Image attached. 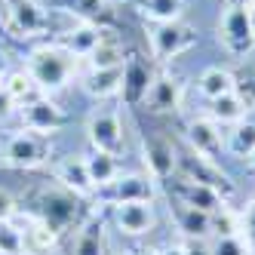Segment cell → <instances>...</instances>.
<instances>
[{
  "instance_id": "1",
  "label": "cell",
  "mask_w": 255,
  "mask_h": 255,
  "mask_svg": "<svg viewBox=\"0 0 255 255\" xmlns=\"http://www.w3.org/2000/svg\"><path fill=\"white\" fill-rule=\"evenodd\" d=\"M77 71V59L62 43H43L28 56V77L40 93H59L71 83Z\"/></svg>"
},
{
  "instance_id": "2",
  "label": "cell",
  "mask_w": 255,
  "mask_h": 255,
  "mask_svg": "<svg viewBox=\"0 0 255 255\" xmlns=\"http://www.w3.org/2000/svg\"><path fill=\"white\" fill-rule=\"evenodd\" d=\"M37 218L43 225H49L56 234H65L71 228L83 225V206L80 197L68 188H43L37 194Z\"/></svg>"
},
{
  "instance_id": "3",
  "label": "cell",
  "mask_w": 255,
  "mask_h": 255,
  "mask_svg": "<svg viewBox=\"0 0 255 255\" xmlns=\"http://www.w3.org/2000/svg\"><path fill=\"white\" fill-rule=\"evenodd\" d=\"M218 40L231 56H246L255 46V31L249 22V3L246 0H228L218 19Z\"/></svg>"
},
{
  "instance_id": "4",
  "label": "cell",
  "mask_w": 255,
  "mask_h": 255,
  "mask_svg": "<svg viewBox=\"0 0 255 255\" xmlns=\"http://www.w3.org/2000/svg\"><path fill=\"white\" fill-rule=\"evenodd\" d=\"M175 169L181 172V178H185V181L209 185V188H215L218 194H222L225 200L234 194V185H231V178L225 175V169L218 166V163H212V160H206V157L194 154V151H178V148H175Z\"/></svg>"
},
{
  "instance_id": "5",
  "label": "cell",
  "mask_w": 255,
  "mask_h": 255,
  "mask_svg": "<svg viewBox=\"0 0 255 255\" xmlns=\"http://www.w3.org/2000/svg\"><path fill=\"white\" fill-rule=\"evenodd\" d=\"M148 40H151V56L157 62H169V59L188 52L197 43V34H194L191 25H185L178 19V22H157V25H151Z\"/></svg>"
},
{
  "instance_id": "6",
  "label": "cell",
  "mask_w": 255,
  "mask_h": 255,
  "mask_svg": "<svg viewBox=\"0 0 255 255\" xmlns=\"http://www.w3.org/2000/svg\"><path fill=\"white\" fill-rule=\"evenodd\" d=\"M52 154V144H49V135H40V132H31V129H22L9 135L6 148H3V157L9 166L15 169H37L49 160Z\"/></svg>"
},
{
  "instance_id": "7",
  "label": "cell",
  "mask_w": 255,
  "mask_h": 255,
  "mask_svg": "<svg viewBox=\"0 0 255 255\" xmlns=\"http://www.w3.org/2000/svg\"><path fill=\"white\" fill-rule=\"evenodd\" d=\"M99 200L111 206H120V203H151L154 200V178L151 175H138V172H129V175H117L111 185H105L96 191Z\"/></svg>"
},
{
  "instance_id": "8",
  "label": "cell",
  "mask_w": 255,
  "mask_h": 255,
  "mask_svg": "<svg viewBox=\"0 0 255 255\" xmlns=\"http://www.w3.org/2000/svg\"><path fill=\"white\" fill-rule=\"evenodd\" d=\"M22 123H25V129H31V132H40V135H49V132H59L62 126L68 123V117H65V111L52 102V99H46V96H37V99H31V102H25L22 108Z\"/></svg>"
},
{
  "instance_id": "9",
  "label": "cell",
  "mask_w": 255,
  "mask_h": 255,
  "mask_svg": "<svg viewBox=\"0 0 255 255\" xmlns=\"http://www.w3.org/2000/svg\"><path fill=\"white\" fill-rule=\"evenodd\" d=\"M6 25L15 37H37L46 28V9L37 0H6Z\"/></svg>"
},
{
  "instance_id": "10",
  "label": "cell",
  "mask_w": 255,
  "mask_h": 255,
  "mask_svg": "<svg viewBox=\"0 0 255 255\" xmlns=\"http://www.w3.org/2000/svg\"><path fill=\"white\" fill-rule=\"evenodd\" d=\"M89 141H93V151H105V154H120L123 148V123L114 111H96L86 123Z\"/></svg>"
},
{
  "instance_id": "11",
  "label": "cell",
  "mask_w": 255,
  "mask_h": 255,
  "mask_svg": "<svg viewBox=\"0 0 255 255\" xmlns=\"http://www.w3.org/2000/svg\"><path fill=\"white\" fill-rule=\"evenodd\" d=\"M188 144L191 151L218 163V157L225 154V138H222V126L212 123L209 117H197L188 123Z\"/></svg>"
},
{
  "instance_id": "12",
  "label": "cell",
  "mask_w": 255,
  "mask_h": 255,
  "mask_svg": "<svg viewBox=\"0 0 255 255\" xmlns=\"http://www.w3.org/2000/svg\"><path fill=\"white\" fill-rule=\"evenodd\" d=\"M144 105H148L151 114H172L181 105V83L169 74H154L148 96H144Z\"/></svg>"
},
{
  "instance_id": "13",
  "label": "cell",
  "mask_w": 255,
  "mask_h": 255,
  "mask_svg": "<svg viewBox=\"0 0 255 255\" xmlns=\"http://www.w3.org/2000/svg\"><path fill=\"white\" fill-rule=\"evenodd\" d=\"M175 197H178V203H185V206H194L200 212H218L222 206H228V200L218 194L215 188L209 185H197V181H175Z\"/></svg>"
},
{
  "instance_id": "14",
  "label": "cell",
  "mask_w": 255,
  "mask_h": 255,
  "mask_svg": "<svg viewBox=\"0 0 255 255\" xmlns=\"http://www.w3.org/2000/svg\"><path fill=\"white\" fill-rule=\"evenodd\" d=\"M114 222L123 234H129V237H141V234H148L154 228V206L151 203H120L114 206Z\"/></svg>"
},
{
  "instance_id": "15",
  "label": "cell",
  "mask_w": 255,
  "mask_h": 255,
  "mask_svg": "<svg viewBox=\"0 0 255 255\" xmlns=\"http://www.w3.org/2000/svg\"><path fill=\"white\" fill-rule=\"evenodd\" d=\"M151 80H154V74H151V68L144 65L141 59H123V89H120V93H123L126 105L144 102Z\"/></svg>"
},
{
  "instance_id": "16",
  "label": "cell",
  "mask_w": 255,
  "mask_h": 255,
  "mask_svg": "<svg viewBox=\"0 0 255 255\" xmlns=\"http://www.w3.org/2000/svg\"><path fill=\"white\" fill-rule=\"evenodd\" d=\"M56 181L62 188L74 191L77 197L96 194V185H93V178H89V172H86V160L83 157H65L56 166Z\"/></svg>"
},
{
  "instance_id": "17",
  "label": "cell",
  "mask_w": 255,
  "mask_h": 255,
  "mask_svg": "<svg viewBox=\"0 0 255 255\" xmlns=\"http://www.w3.org/2000/svg\"><path fill=\"white\" fill-rule=\"evenodd\" d=\"M102 34H105V28H99L93 22H80V25L68 28L62 34V46L74 59H89V56H93V49L102 43Z\"/></svg>"
},
{
  "instance_id": "18",
  "label": "cell",
  "mask_w": 255,
  "mask_h": 255,
  "mask_svg": "<svg viewBox=\"0 0 255 255\" xmlns=\"http://www.w3.org/2000/svg\"><path fill=\"white\" fill-rule=\"evenodd\" d=\"M80 83L93 99H111L123 89V65H117V68H89V74H83Z\"/></svg>"
},
{
  "instance_id": "19",
  "label": "cell",
  "mask_w": 255,
  "mask_h": 255,
  "mask_svg": "<svg viewBox=\"0 0 255 255\" xmlns=\"http://www.w3.org/2000/svg\"><path fill=\"white\" fill-rule=\"evenodd\" d=\"M144 160H148V169L154 181H163L175 172V144L169 138H151L144 144Z\"/></svg>"
},
{
  "instance_id": "20",
  "label": "cell",
  "mask_w": 255,
  "mask_h": 255,
  "mask_svg": "<svg viewBox=\"0 0 255 255\" xmlns=\"http://www.w3.org/2000/svg\"><path fill=\"white\" fill-rule=\"evenodd\" d=\"M25 252L28 255H49L59 243V234L43 225L37 215H25Z\"/></svg>"
},
{
  "instance_id": "21",
  "label": "cell",
  "mask_w": 255,
  "mask_h": 255,
  "mask_svg": "<svg viewBox=\"0 0 255 255\" xmlns=\"http://www.w3.org/2000/svg\"><path fill=\"white\" fill-rule=\"evenodd\" d=\"M175 225H178V231H181L185 240H209L212 237L209 212H200V209L185 206V203L175 206Z\"/></svg>"
},
{
  "instance_id": "22",
  "label": "cell",
  "mask_w": 255,
  "mask_h": 255,
  "mask_svg": "<svg viewBox=\"0 0 255 255\" xmlns=\"http://www.w3.org/2000/svg\"><path fill=\"white\" fill-rule=\"evenodd\" d=\"M246 117V99L240 93H228L209 102V120L225 126V123H240Z\"/></svg>"
},
{
  "instance_id": "23",
  "label": "cell",
  "mask_w": 255,
  "mask_h": 255,
  "mask_svg": "<svg viewBox=\"0 0 255 255\" xmlns=\"http://www.w3.org/2000/svg\"><path fill=\"white\" fill-rule=\"evenodd\" d=\"M71 255H105V225H102V218H89V222L80 225Z\"/></svg>"
},
{
  "instance_id": "24",
  "label": "cell",
  "mask_w": 255,
  "mask_h": 255,
  "mask_svg": "<svg viewBox=\"0 0 255 255\" xmlns=\"http://www.w3.org/2000/svg\"><path fill=\"white\" fill-rule=\"evenodd\" d=\"M197 89L203 99H218V96H228V93H237V83H234V74L225 68H206L197 80Z\"/></svg>"
},
{
  "instance_id": "25",
  "label": "cell",
  "mask_w": 255,
  "mask_h": 255,
  "mask_svg": "<svg viewBox=\"0 0 255 255\" xmlns=\"http://www.w3.org/2000/svg\"><path fill=\"white\" fill-rule=\"evenodd\" d=\"M83 160H86V172H89V178H93L96 191L105 188V185H111V181L120 175V166H117V157H114V154L93 151V154L83 157Z\"/></svg>"
},
{
  "instance_id": "26",
  "label": "cell",
  "mask_w": 255,
  "mask_h": 255,
  "mask_svg": "<svg viewBox=\"0 0 255 255\" xmlns=\"http://www.w3.org/2000/svg\"><path fill=\"white\" fill-rule=\"evenodd\" d=\"M225 151L234 154V157H252L255 154V120H240V123H234V129L225 141Z\"/></svg>"
},
{
  "instance_id": "27",
  "label": "cell",
  "mask_w": 255,
  "mask_h": 255,
  "mask_svg": "<svg viewBox=\"0 0 255 255\" xmlns=\"http://www.w3.org/2000/svg\"><path fill=\"white\" fill-rule=\"evenodd\" d=\"M135 6L141 9L144 19L157 22H178L185 12V0H135Z\"/></svg>"
},
{
  "instance_id": "28",
  "label": "cell",
  "mask_w": 255,
  "mask_h": 255,
  "mask_svg": "<svg viewBox=\"0 0 255 255\" xmlns=\"http://www.w3.org/2000/svg\"><path fill=\"white\" fill-rule=\"evenodd\" d=\"M123 65V46L117 37H111V31L102 34V43L89 56V68H117Z\"/></svg>"
},
{
  "instance_id": "29",
  "label": "cell",
  "mask_w": 255,
  "mask_h": 255,
  "mask_svg": "<svg viewBox=\"0 0 255 255\" xmlns=\"http://www.w3.org/2000/svg\"><path fill=\"white\" fill-rule=\"evenodd\" d=\"M0 83H3V86L9 89V96L15 99V105H19V108H22L25 102H31V99L43 96L40 89L34 86V80L28 77V71H12V74H6L3 80H0Z\"/></svg>"
},
{
  "instance_id": "30",
  "label": "cell",
  "mask_w": 255,
  "mask_h": 255,
  "mask_svg": "<svg viewBox=\"0 0 255 255\" xmlns=\"http://www.w3.org/2000/svg\"><path fill=\"white\" fill-rule=\"evenodd\" d=\"M0 255H25V234L12 222H0Z\"/></svg>"
},
{
  "instance_id": "31",
  "label": "cell",
  "mask_w": 255,
  "mask_h": 255,
  "mask_svg": "<svg viewBox=\"0 0 255 255\" xmlns=\"http://www.w3.org/2000/svg\"><path fill=\"white\" fill-rule=\"evenodd\" d=\"M209 222H212V237H237L240 234V215L231 206H222L218 212H212Z\"/></svg>"
},
{
  "instance_id": "32",
  "label": "cell",
  "mask_w": 255,
  "mask_h": 255,
  "mask_svg": "<svg viewBox=\"0 0 255 255\" xmlns=\"http://www.w3.org/2000/svg\"><path fill=\"white\" fill-rule=\"evenodd\" d=\"M209 246H212V255H249L240 234L237 237H215Z\"/></svg>"
},
{
  "instance_id": "33",
  "label": "cell",
  "mask_w": 255,
  "mask_h": 255,
  "mask_svg": "<svg viewBox=\"0 0 255 255\" xmlns=\"http://www.w3.org/2000/svg\"><path fill=\"white\" fill-rule=\"evenodd\" d=\"M240 237H243L249 255H255V200L246 206V212L240 215Z\"/></svg>"
},
{
  "instance_id": "34",
  "label": "cell",
  "mask_w": 255,
  "mask_h": 255,
  "mask_svg": "<svg viewBox=\"0 0 255 255\" xmlns=\"http://www.w3.org/2000/svg\"><path fill=\"white\" fill-rule=\"evenodd\" d=\"M15 111H19V105H15V99L9 96V89L0 83V120H9Z\"/></svg>"
},
{
  "instance_id": "35",
  "label": "cell",
  "mask_w": 255,
  "mask_h": 255,
  "mask_svg": "<svg viewBox=\"0 0 255 255\" xmlns=\"http://www.w3.org/2000/svg\"><path fill=\"white\" fill-rule=\"evenodd\" d=\"M12 215H15V200H12L9 191L0 188V222H9Z\"/></svg>"
},
{
  "instance_id": "36",
  "label": "cell",
  "mask_w": 255,
  "mask_h": 255,
  "mask_svg": "<svg viewBox=\"0 0 255 255\" xmlns=\"http://www.w3.org/2000/svg\"><path fill=\"white\" fill-rule=\"evenodd\" d=\"M181 249H185V255H212V246L206 240H185Z\"/></svg>"
},
{
  "instance_id": "37",
  "label": "cell",
  "mask_w": 255,
  "mask_h": 255,
  "mask_svg": "<svg viewBox=\"0 0 255 255\" xmlns=\"http://www.w3.org/2000/svg\"><path fill=\"white\" fill-rule=\"evenodd\" d=\"M160 255H185V249H181V243H172V246H166Z\"/></svg>"
},
{
  "instance_id": "38",
  "label": "cell",
  "mask_w": 255,
  "mask_h": 255,
  "mask_svg": "<svg viewBox=\"0 0 255 255\" xmlns=\"http://www.w3.org/2000/svg\"><path fill=\"white\" fill-rule=\"evenodd\" d=\"M249 22H252V31H255V3H249Z\"/></svg>"
},
{
  "instance_id": "39",
  "label": "cell",
  "mask_w": 255,
  "mask_h": 255,
  "mask_svg": "<svg viewBox=\"0 0 255 255\" xmlns=\"http://www.w3.org/2000/svg\"><path fill=\"white\" fill-rule=\"evenodd\" d=\"M138 255H160V252H154V249H141Z\"/></svg>"
},
{
  "instance_id": "40",
  "label": "cell",
  "mask_w": 255,
  "mask_h": 255,
  "mask_svg": "<svg viewBox=\"0 0 255 255\" xmlns=\"http://www.w3.org/2000/svg\"><path fill=\"white\" fill-rule=\"evenodd\" d=\"M249 169H252V172H255V154H252V157H249Z\"/></svg>"
},
{
  "instance_id": "41",
  "label": "cell",
  "mask_w": 255,
  "mask_h": 255,
  "mask_svg": "<svg viewBox=\"0 0 255 255\" xmlns=\"http://www.w3.org/2000/svg\"><path fill=\"white\" fill-rule=\"evenodd\" d=\"M249 93H252V99H255V77H252V83H249Z\"/></svg>"
},
{
  "instance_id": "42",
  "label": "cell",
  "mask_w": 255,
  "mask_h": 255,
  "mask_svg": "<svg viewBox=\"0 0 255 255\" xmlns=\"http://www.w3.org/2000/svg\"><path fill=\"white\" fill-rule=\"evenodd\" d=\"M0 80H3V59H0Z\"/></svg>"
}]
</instances>
